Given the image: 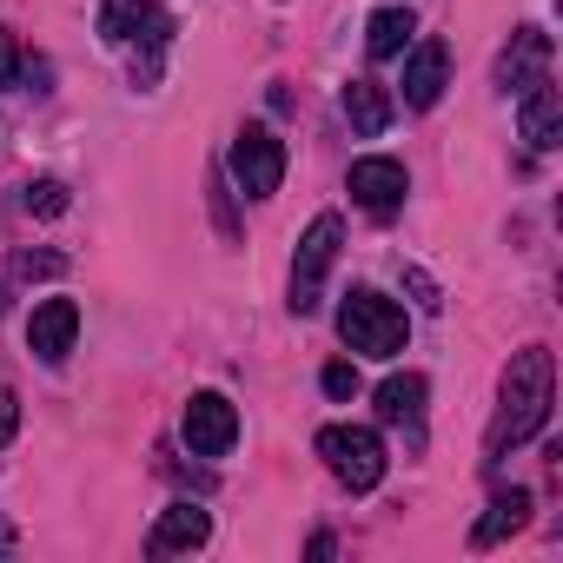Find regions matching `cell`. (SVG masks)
<instances>
[{
  "mask_svg": "<svg viewBox=\"0 0 563 563\" xmlns=\"http://www.w3.org/2000/svg\"><path fill=\"white\" fill-rule=\"evenodd\" d=\"M550 391H556V365L543 345H523L510 365H504V391H497V418L484 431V457H504L517 444H530L543 424H550Z\"/></svg>",
  "mask_w": 563,
  "mask_h": 563,
  "instance_id": "cell-1",
  "label": "cell"
},
{
  "mask_svg": "<svg viewBox=\"0 0 563 563\" xmlns=\"http://www.w3.org/2000/svg\"><path fill=\"white\" fill-rule=\"evenodd\" d=\"M405 306H391L385 292H372V286H358L345 306H339V339L358 352V358H398L405 352Z\"/></svg>",
  "mask_w": 563,
  "mask_h": 563,
  "instance_id": "cell-2",
  "label": "cell"
},
{
  "mask_svg": "<svg viewBox=\"0 0 563 563\" xmlns=\"http://www.w3.org/2000/svg\"><path fill=\"white\" fill-rule=\"evenodd\" d=\"M319 457L345 490H378V477H385V438L372 424H325Z\"/></svg>",
  "mask_w": 563,
  "mask_h": 563,
  "instance_id": "cell-3",
  "label": "cell"
},
{
  "mask_svg": "<svg viewBox=\"0 0 563 563\" xmlns=\"http://www.w3.org/2000/svg\"><path fill=\"white\" fill-rule=\"evenodd\" d=\"M339 239H345L339 212H319V219L306 225L299 252H292V312H299V319L319 312V299H325V272H332V258H339Z\"/></svg>",
  "mask_w": 563,
  "mask_h": 563,
  "instance_id": "cell-4",
  "label": "cell"
},
{
  "mask_svg": "<svg viewBox=\"0 0 563 563\" xmlns=\"http://www.w3.org/2000/svg\"><path fill=\"white\" fill-rule=\"evenodd\" d=\"M232 179H239V192L245 199H272L278 192V179H286V140H278L272 126H239V140H232Z\"/></svg>",
  "mask_w": 563,
  "mask_h": 563,
  "instance_id": "cell-5",
  "label": "cell"
},
{
  "mask_svg": "<svg viewBox=\"0 0 563 563\" xmlns=\"http://www.w3.org/2000/svg\"><path fill=\"white\" fill-rule=\"evenodd\" d=\"M179 431H186L192 457H225V451L239 444V411H232V398H219V391H192Z\"/></svg>",
  "mask_w": 563,
  "mask_h": 563,
  "instance_id": "cell-6",
  "label": "cell"
},
{
  "mask_svg": "<svg viewBox=\"0 0 563 563\" xmlns=\"http://www.w3.org/2000/svg\"><path fill=\"white\" fill-rule=\"evenodd\" d=\"M100 34L113 47H166L173 41V14L159 0H107L100 8Z\"/></svg>",
  "mask_w": 563,
  "mask_h": 563,
  "instance_id": "cell-7",
  "label": "cell"
},
{
  "mask_svg": "<svg viewBox=\"0 0 563 563\" xmlns=\"http://www.w3.org/2000/svg\"><path fill=\"white\" fill-rule=\"evenodd\" d=\"M74 339H80V306H74V299L34 306V319H27V352H34L41 365H60V358L74 352Z\"/></svg>",
  "mask_w": 563,
  "mask_h": 563,
  "instance_id": "cell-8",
  "label": "cell"
},
{
  "mask_svg": "<svg viewBox=\"0 0 563 563\" xmlns=\"http://www.w3.org/2000/svg\"><path fill=\"white\" fill-rule=\"evenodd\" d=\"M405 192H411V179H405V166L398 159H352V199L365 206V212H398L405 206Z\"/></svg>",
  "mask_w": 563,
  "mask_h": 563,
  "instance_id": "cell-9",
  "label": "cell"
},
{
  "mask_svg": "<svg viewBox=\"0 0 563 563\" xmlns=\"http://www.w3.org/2000/svg\"><path fill=\"white\" fill-rule=\"evenodd\" d=\"M444 74H451V54H444V41H418L411 54H405V107L411 113H424V107H438V93H444Z\"/></svg>",
  "mask_w": 563,
  "mask_h": 563,
  "instance_id": "cell-10",
  "label": "cell"
},
{
  "mask_svg": "<svg viewBox=\"0 0 563 563\" xmlns=\"http://www.w3.org/2000/svg\"><path fill=\"white\" fill-rule=\"evenodd\" d=\"M424 391H431V385H424L418 372H391V378L378 385V418H385L391 431H405L411 444L424 438Z\"/></svg>",
  "mask_w": 563,
  "mask_h": 563,
  "instance_id": "cell-11",
  "label": "cell"
},
{
  "mask_svg": "<svg viewBox=\"0 0 563 563\" xmlns=\"http://www.w3.org/2000/svg\"><path fill=\"white\" fill-rule=\"evenodd\" d=\"M543 67H550V34L517 27V34H510V47L497 54V87H504V93H523L530 80H543Z\"/></svg>",
  "mask_w": 563,
  "mask_h": 563,
  "instance_id": "cell-12",
  "label": "cell"
},
{
  "mask_svg": "<svg viewBox=\"0 0 563 563\" xmlns=\"http://www.w3.org/2000/svg\"><path fill=\"white\" fill-rule=\"evenodd\" d=\"M523 140L537 146V153H556L563 146V93L550 87V80H530L523 87Z\"/></svg>",
  "mask_w": 563,
  "mask_h": 563,
  "instance_id": "cell-13",
  "label": "cell"
},
{
  "mask_svg": "<svg viewBox=\"0 0 563 563\" xmlns=\"http://www.w3.org/2000/svg\"><path fill=\"white\" fill-rule=\"evenodd\" d=\"M206 537H212V510H199V504H173V510H159L146 550H153V556H179V550H199Z\"/></svg>",
  "mask_w": 563,
  "mask_h": 563,
  "instance_id": "cell-14",
  "label": "cell"
},
{
  "mask_svg": "<svg viewBox=\"0 0 563 563\" xmlns=\"http://www.w3.org/2000/svg\"><path fill=\"white\" fill-rule=\"evenodd\" d=\"M391 113H398V100H391L378 80H352V87H345V120H352V133L378 140V133L391 126Z\"/></svg>",
  "mask_w": 563,
  "mask_h": 563,
  "instance_id": "cell-15",
  "label": "cell"
},
{
  "mask_svg": "<svg viewBox=\"0 0 563 563\" xmlns=\"http://www.w3.org/2000/svg\"><path fill=\"white\" fill-rule=\"evenodd\" d=\"M411 34H418L411 8H378L372 27H365V54H372V60H398V54L411 47Z\"/></svg>",
  "mask_w": 563,
  "mask_h": 563,
  "instance_id": "cell-16",
  "label": "cell"
},
{
  "mask_svg": "<svg viewBox=\"0 0 563 563\" xmlns=\"http://www.w3.org/2000/svg\"><path fill=\"white\" fill-rule=\"evenodd\" d=\"M523 517H530V490H504L497 504H490V517L471 530V550H490L497 537H510V530H523Z\"/></svg>",
  "mask_w": 563,
  "mask_h": 563,
  "instance_id": "cell-17",
  "label": "cell"
},
{
  "mask_svg": "<svg viewBox=\"0 0 563 563\" xmlns=\"http://www.w3.org/2000/svg\"><path fill=\"white\" fill-rule=\"evenodd\" d=\"M27 212L60 219V212H67V186H60V179H34V186H27Z\"/></svg>",
  "mask_w": 563,
  "mask_h": 563,
  "instance_id": "cell-18",
  "label": "cell"
},
{
  "mask_svg": "<svg viewBox=\"0 0 563 563\" xmlns=\"http://www.w3.org/2000/svg\"><path fill=\"white\" fill-rule=\"evenodd\" d=\"M60 265H67L60 252H21V258H14V272H21V278H54Z\"/></svg>",
  "mask_w": 563,
  "mask_h": 563,
  "instance_id": "cell-19",
  "label": "cell"
},
{
  "mask_svg": "<svg viewBox=\"0 0 563 563\" xmlns=\"http://www.w3.org/2000/svg\"><path fill=\"white\" fill-rule=\"evenodd\" d=\"M325 391H332V398H358V365H345V358L325 365Z\"/></svg>",
  "mask_w": 563,
  "mask_h": 563,
  "instance_id": "cell-20",
  "label": "cell"
},
{
  "mask_svg": "<svg viewBox=\"0 0 563 563\" xmlns=\"http://www.w3.org/2000/svg\"><path fill=\"white\" fill-rule=\"evenodd\" d=\"M405 286H411V292H418V306H424V312H438V306H444V292H438V286H431V278H424V272H418V265H405Z\"/></svg>",
  "mask_w": 563,
  "mask_h": 563,
  "instance_id": "cell-21",
  "label": "cell"
},
{
  "mask_svg": "<svg viewBox=\"0 0 563 563\" xmlns=\"http://www.w3.org/2000/svg\"><path fill=\"white\" fill-rule=\"evenodd\" d=\"M14 424H21V398L0 385V444H14Z\"/></svg>",
  "mask_w": 563,
  "mask_h": 563,
  "instance_id": "cell-22",
  "label": "cell"
},
{
  "mask_svg": "<svg viewBox=\"0 0 563 563\" xmlns=\"http://www.w3.org/2000/svg\"><path fill=\"white\" fill-rule=\"evenodd\" d=\"M21 80V47H14V34H0V87H14Z\"/></svg>",
  "mask_w": 563,
  "mask_h": 563,
  "instance_id": "cell-23",
  "label": "cell"
},
{
  "mask_svg": "<svg viewBox=\"0 0 563 563\" xmlns=\"http://www.w3.org/2000/svg\"><path fill=\"white\" fill-rule=\"evenodd\" d=\"M14 550V523H0V556H8Z\"/></svg>",
  "mask_w": 563,
  "mask_h": 563,
  "instance_id": "cell-24",
  "label": "cell"
}]
</instances>
